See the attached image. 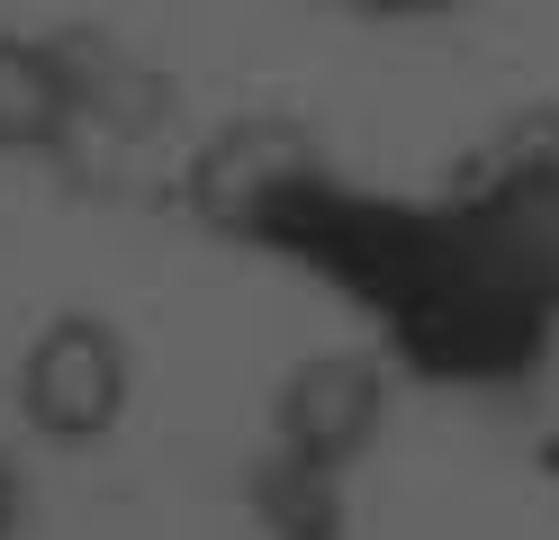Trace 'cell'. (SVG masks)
Returning <instances> with one entry per match:
<instances>
[{"mask_svg": "<svg viewBox=\"0 0 559 540\" xmlns=\"http://www.w3.org/2000/svg\"><path fill=\"white\" fill-rule=\"evenodd\" d=\"M226 216L334 271L379 324V360L415 379H523L559 334V144L542 135L442 207L343 199L325 171H280Z\"/></svg>", "mask_w": 559, "mask_h": 540, "instance_id": "6da1fadb", "label": "cell"}, {"mask_svg": "<svg viewBox=\"0 0 559 540\" xmlns=\"http://www.w3.org/2000/svg\"><path fill=\"white\" fill-rule=\"evenodd\" d=\"M127 334L99 315H55L37 343L19 351V423L55 451H82L99 432H118L127 415Z\"/></svg>", "mask_w": 559, "mask_h": 540, "instance_id": "7a4b0ae2", "label": "cell"}, {"mask_svg": "<svg viewBox=\"0 0 559 540\" xmlns=\"http://www.w3.org/2000/svg\"><path fill=\"white\" fill-rule=\"evenodd\" d=\"M379 406H389V360L379 351H317L280 387V459L307 487H334L343 468L370 451Z\"/></svg>", "mask_w": 559, "mask_h": 540, "instance_id": "3957f363", "label": "cell"}, {"mask_svg": "<svg viewBox=\"0 0 559 540\" xmlns=\"http://www.w3.org/2000/svg\"><path fill=\"white\" fill-rule=\"evenodd\" d=\"M82 72L63 63L55 46H37V36H10L0 27V163H19V154H63L82 127Z\"/></svg>", "mask_w": 559, "mask_h": 540, "instance_id": "277c9868", "label": "cell"}, {"mask_svg": "<svg viewBox=\"0 0 559 540\" xmlns=\"http://www.w3.org/2000/svg\"><path fill=\"white\" fill-rule=\"evenodd\" d=\"M325 10H343V19H397V27H415V19H451V10H469V0H325Z\"/></svg>", "mask_w": 559, "mask_h": 540, "instance_id": "5b68a950", "label": "cell"}, {"mask_svg": "<svg viewBox=\"0 0 559 540\" xmlns=\"http://www.w3.org/2000/svg\"><path fill=\"white\" fill-rule=\"evenodd\" d=\"M19 523H27V478H19V459L0 451V540H19Z\"/></svg>", "mask_w": 559, "mask_h": 540, "instance_id": "8992f818", "label": "cell"}]
</instances>
